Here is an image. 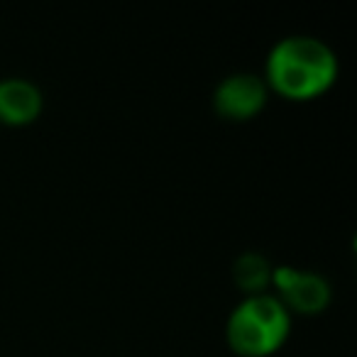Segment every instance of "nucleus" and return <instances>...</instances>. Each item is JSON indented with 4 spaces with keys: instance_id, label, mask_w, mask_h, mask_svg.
<instances>
[{
    "instance_id": "nucleus-1",
    "label": "nucleus",
    "mask_w": 357,
    "mask_h": 357,
    "mask_svg": "<svg viewBox=\"0 0 357 357\" xmlns=\"http://www.w3.org/2000/svg\"><path fill=\"white\" fill-rule=\"evenodd\" d=\"M337 56L323 40L311 35L282 37L264 61V84L287 100L321 98L337 81Z\"/></svg>"
},
{
    "instance_id": "nucleus-2",
    "label": "nucleus",
    "mask_w": 357,
    "mask_h": 357,
    "mask_svg": "<svg viewBox=\"0 0 357 357\" xmlns=\"http://www.w3.org/2000/svg\"><path fill=\"white\" fill-rule=\"evenodd\" d=\"M291 313L274 294H250L230 311L225 340L240 357H269L287 342Z\"/></svg>"
},
{
    "instance_id": "nucleus-3",
    "label": "nucleus",
    "mask_w": 357,
    "mask_h": 357,
    "mask_svg": "<svg viewBox=\"0 0 357 357\" xmlns=\"http://www.w3.org/2000/svg\"><path fill=\"white\" fill-rule=\"evenodd\" d=\"M272 284L279 294L274 296L287 306L289 313L316 316L331 303V284L323 274L311 269H298L291 264L272 267Z\"/></svg>"
},
{
    "instance_id": "nucleus-4",
    "label": "nucleus",
    "mask_w": 357,
    "mask_h": 357,
    "mask_svg": "<svg viewBox=\"0 0 357 357\" xmlns=\"http://www.w3.org/2000/svg\"><path fill=\"white\" fill-rule=\"evenodd\" d=\"M269 89L262 76L240 71L230 74L215 86L213 91V108L225 120H250L267 105Z\"/></svg>"
},
{
    "instance_id": "nucleus-5",
    "label": "nucleus",
    "mask_w": 357,
    "mask_h": 357,
    "mask_svg": "<svg viewBox=\"0 0 357 357\" xmlns=\"http://www.w3.org/2000/svg\"><path fill=\"white\" fill-rule=\"evenodd\" d=\"M45 108V96L40 86L30 79L10 76L0 81V125L25 128L40 118Z\"/></svg>"
},
{
    "instance_id": "nucleus-6",
    "label": "nucleus",
    "mask_w": 357,
    "mask_h": 357,
    "mask_svg": "<svg viewBox=\"0 0 357 357\" xmlns=\"http://www.w3.org/2000/svg\"><path fill=\"white\" fill-rule=\"evenodd\" d=\"M235 284L245 291V296L250 294H264V289L272 282V267L259 252H245L235 259L233 267Z\"/></svg>"
}]
</instances>
